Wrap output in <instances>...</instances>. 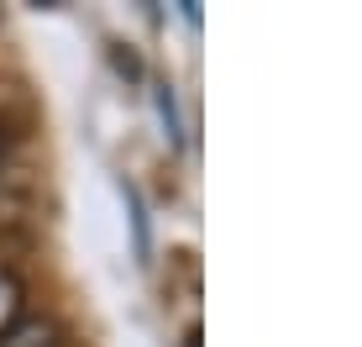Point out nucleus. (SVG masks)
Here are the masks:
<instances>
[{"instance_id":"nucleus-1","label":"nucleus","mask_w":362,"mask_h":347,"mask_svg":"<svg viewBox=\"0 0 362 347\" xmlns=\"http://www.w3.org/2000/svg\"><path fill=\"white\" fill-rule=\"evenodd\" d=\"M21 300H27L21 279L16 274H0V337H11V331L21 326Z\"/></svg>"},{"instance_id":"nucleus-2","label":"nucleus","mask_w":362,"mask_h":347,"mask_svg":"<svg viewBox=\"0 0 362 347\" xmlns=\"http://www.w3.org/2000/svg\"><path fill=\"white\" fill-rule=\"evenodd\" d=\"M0 347H58V331L32 321V326H16L11 337H0Z\"/></svg>"}]
</instances>
